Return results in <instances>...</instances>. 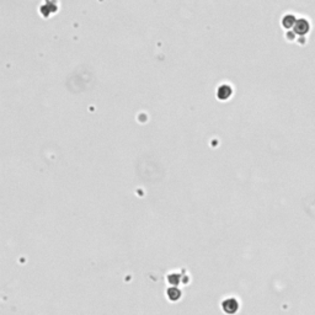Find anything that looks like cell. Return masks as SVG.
<instances>
[{"label":"cell","instance_id":"obj_1","mask_svg":"<svg viewBox=\"0 0 315 315\" xmlns=\"http://www.w3.org/2000/svg\"><path fill=\"white\" fill-rule=\"evenodd\" d=\"M231 94H233V89H231V87L229 84H220L218 89H217V97H218L219 100H228L229 97L231 96Z\"/></svg>","mask_w":315,"mask_h":315}]
</instances>
